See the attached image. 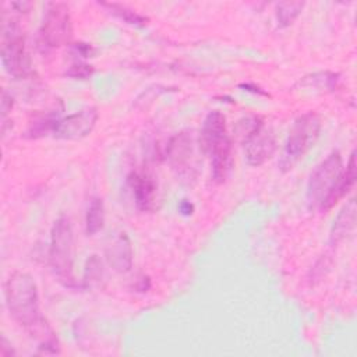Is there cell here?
<instances>
[{"instance_id": "obj_16", "label": "cell", "mask_w": 357, "mask_h": 357, "mask_svg": "<svg viewBox=\"0 0 357 357\" xmlns=\"http://www.w3.org/2000/svg\"><path fill=\"white\" fill-rule=\"evenodd\" d=\"M339 81V74L337 73H332V71H319V73H314L310 75L303 77L296 86H301V88H312L315 91L319 92H331L336 88Z\"/></svg>"}, {"instance_id": "obj_25", "label": "cell", "mask_w": 357, "mask_h": 357, "mask_svg": "<svg viewBox=\"0 0 357 357\" xmlns=\"http://www.w3.org/2000/svg\"><path fill=\"white\" fill-rule=\"evenodd\" d=\"M134 289H135L137 291H139V293L148 291V290L151 289V280H149V278L145 276V275H142L141 278H138V280H137L135 284H134Z\"/></svg>"}, {"instance_id": "obj_14", "label": "cell", "mask_w": 357, "mask_h": 357, "mask_svg": "<svg viewBox=\"0 0 357 357\" xmlns=\"http://www.w3.org/2000/svg\"><path fill=\"white\" fill-rule=\"evenodd\" d=\"M354 225H356V201L351 198L336 216L331 230L329 243L335 245L342 240H344L354 230Z\"/></svg>"}, {"instance_id": "obj_3", "label": "cell", "mask_w": 357, "mask_h": 357, "mask_svg": "<svg viewBox=\"0 0 357 357\" xmlns=\"http://www.w3.org/2000/svg\"><path fill=\"white\" fill-rule=\"evenodd\" d=\"M319 131L321 119L314 112L304 113L293 121L279 160V166L283 172L290 170L310 148L314 146Z\"/></svg>"}, {"instance_id": "obj_23", "label": "cell", "mask_w": 357, "mask_h": 357, "mask_svg": "<svg viewBox=\"0 0 357 357\" xmlns=\"http://www.w3.org/2000/svg\"><path fill=\"white\" fill-rule=\"evenodd\" d=\"M71 50L75 56H79V57H93V54L96 53L95 47L91 45V43H85V42H77V43H73L71 45Z\"/></svg>"}, {"instance_id": "obj_24", "label": "cell", "mask_w": 357, "mask_h": 357, "mask_svg": "<svg viewBox=\"0 0 357 357\" xmlns=\"http://www.w3.org/2000/svg\"><path fill=\"white\" fill-rule=\"evenodd\" d=\"M13 105H14V100H13L11 93H8L6 89H3V93H1V121H6L7 114L13 109Z\"/></svg>"}, {"instance_id": "obj_22", "label": "cell", "mask_w": 357, "mask_h": 357, "mask_svg": "<svg viewBox=\"0 0 357 357\" xmlns=\"http://www.w3.org/2000/svg\"><path fill=\"white\" fill-rule=\"evenodd\" d=\"M92 74H93V67L82 61H75L68 67V70H66V75L74 79H86Z\"/></svg>"}, {"instance_id": "obj_11", "label": "cell", "mask_w": 357, "mask_h": 357, "mask_svg": "<svg viewBox=\"0 0 357 357\" xmlns=\"http://www.w3.org/2000/svg\"><path fill=\"white\" fill-rule=\"evenodd\" d=\"M226 131V117L218 112H209L201 126L199 130V138H198V145L204 153L208 155V152L225 137H227Z\"/></svg>"}, {"instance_id": "obj_12", "label": "cell", "mask_w": 357, "mask_h": 357, "mask_svg": "<svg viewBox=\"0 0 357 357\" xmlns=\"http://www.w3.org/2000/svg\"><path fill=\"white\" fill-rule=\"evenodd\" d=\"M231 139L230 137H225L219 141L209 152L211 156V167H212V178L215 183H223L233 166V156H231Z\"/></svg>"}, {"instance_id": "obj_2", "label": "cell", "mask_w": 357, "mask_h": 357, "mask_svg": "<svg viewBox=\"0 0 357 357\" xmlns=\"http://www.w3.org/2000/svg\"><path fill=\"white\" fill-rule=\"evenodd\" d=\"M49 264L53 275L64 287H78L74 278V231L66 215L59 216L52 226Z\"/></svg>"}, {"instance_id": "obj_18", "label": "cell", "mask_w": 357, "mask_h": 357, "mask_svg": "<svg viewBox=\"0 0 357 357\" xmlns=\"http://www.w3.org/2000/svg\"><path fill=\"white\" fill-rule=\"evenodd\" d=\"M105 226V205L102 198L93 197L86 211L85 229L88 236H93L99 233Z\"/></svg>"}, {"instance_id": "obj_6", "label": "cell", "mask_w": 357, "mask_h": 357, "mask_svg": "<svg viewBox=\"0 0 357 357\" xmlns=\"http://www.w3.org/2000/svg\"><path fill=\"white\" fill-rule=\"evenodd\" d=\"M73 38V24L68 6L64 3H49L38 32V46L47 52L68 45Z\"/></svg>"}, {"instance_id": "obj_13", "label": "cell", "mask_w": 357, "mask_h": 357, "mask_svg": "<svg viewBox=\"0 0 357 357\" xmlns=\"http://www.w3.org/2000/svg\"><path fill=\"white\" fill-rule=\"evenodd\" d=\"M106 259L109 265L120 273H126L132 266V247L128 236L120 233L106 248Z\"/></svg>"}, {"instance_id": "obj_5", "label": "cell", "mask_w": 357, "mask_h": 357, "mask_svg": "<svg viewBox=\"0 0 357 357\" xmlns=\"http://www.w3.org/2000/svg\"><path fill=\"white\" fill-rule=\"evenodd\" d=\"M1 64L15 79H25L32 74L31 59L25 47L24 33L17 22L4 21L1 38Z\"/></svg>"}, {"instance_id": "obj_17", "label": "cell", "mask_w": 357, "mask_h": 357, "mask_svg": "<svg viewBox=\"0 0 357 357\" xmlns=\"http://www.w3.org/2000/svg\"><path fill=\"white\" fill-rule=\"evenodd\" d=\"M59 113L57 112H47L42 116H38L33 119V121L29 123L24 137L29 138V139H36V138H42L46 137L49 134L53 135L56 123L59 120Z\"/></svg>"}, {"instance_id": "obj_29", "label": "cell", "mask_w": 357, "mask_h": 357, "mask_svg": "<svg viewBox=\"0 0 357 357\" xmlns=\"http://www.w3.org/2000/svg\"><path fill=\"white\" fill-rule=\"evenodd\" d=\"M11 7L17 8V11H21V13H28L29 8L32 7V3H26V1H20V3H13Z\"/></svg>"}, {"instance_id": "obj_28", "label": "cell", "mask_w": 357, "mask_h": 357, "mask_svg": "<svg viewBox=\"0 0 357 357\" xmlns=\"http://www.w3.org/2000/svg\"><path fill=\"white\" fill-rule=\"evenodd\" d=\"M240 88H244V91H250L252 93H258V95H264V96H269V93H266L265 91H262L259 86L251 85V84H241Z\"/></svg>"}, {"instance_id": "obj_27", "label": "cell", "mask_w": 357, "mask_h": 357, "mask_svg": "<svg viewBox=\"0 0 357 357\" xmlns=\"http://www.w3.org/2000/svg\"><path fill=\"white\" fill-rule=\"evenodd\" d=\"M178 211H180L181 215L190 216L194 212V205L190 201H187V199H181V202L178 205Z\"/></svg>"}, {"instance_id": "obj_7", "label": "cell", "mask_w": 357, "mask_h": 357, "mask_svg": "<svg viewBox=\"0 0 357 357\" xmlns=\"http://www.w3.org/2000/svg\"><path fill=\"white\" fill-rule=\"evenodd\" d=\"M244 134V156L250 166H261L269 160L276 149V139L272 128L266 127L259 117H248Z\"/></svg>"}, {"instance_id": "obj_19", "label": "cell", "mask_w": 357, "mask_h": 357, "mask_svg": "<svg viewBox=\"0 0 357 357\" xmlns=\"http://www.w3.org/2000/svg\"><path fill=\"white\" fill-rule=\"evenodd\" d=\"M100 7L106 8L110 14H113L114 17H117L119 20L124 21L128 25H134L138 28H142L146 25L148 18L135 13L134 10H131L130 7L120 4V3H99Z\"/></svg>"}, {"instance_id": "obj_15", "label": "cell", "mask_w": 357, "mask_h": 357, "mask_svg": "<svg viewBox=\"0 0 357 357\" xmlns=\"http://www.w3.org/2000/svg\"><path fill=\"white\" fill-rule=\"evenodd\" d=\"M356 152L353 151L350 158H349V163L346 167H343V172L340 174V177L337 178V183L326 202L325 211L331 209L332 206H335V204H337L343 197H346V194L353 188L354 183H356Z\"/></svg>"}, {"instance_id": "obj_4", "label": "cell", "mask_w": 357, "mask_h": 357, "mask_svg": "<svg viewBox=\"0 0 357 357\" xmlns=\"http://www.w3.org/2000/svg\"><path fill=\"white\" fill-rule=\"evenodd\" d=\"M343 172V160L337 151L331 152L310 176L307 184V205L308 208L325 212L326 202Z\"/></svg>"}, {"instance_id": "obj_21", "label": "cell", "mask_w": 357, "mask_h": 357, "mask_svg": "<svg viewBox=\"0 0 357 357\" xmlns=\"http://www.w3.org/2000/svg\"><path fill=\"white\" fill-rule=\"evenodd\" d=\"M103 278V268L102 262L98 258V255H91L86 261L85 271H84V287L89 289L92 286H98L100 283V279Z\"/></svg>"}, {"instance_id": "obj_8", "label": "cell", "mask_w": 357, "mask_h": 357, "mask_svg": "<svg viewBox=\"0 0 357 357\" xmlns=\"http://www.w3.org/2000/svg\"><path fill=\"white\" fill-rule=\"evenodd\" d=\"M98 117V110L92 106L85 107L74 114L59 117L53 137L60 139H81L93 130Z\"/></svg>"}, {"instance_id": "obj_20", "label": "cell", "mask_w": 357, "mask_h": 357, "mask_svg": "<svg viewBox=\"0 0 357 357\" xmlns=\"http://www.w3.org/2000/svg\"><path fill=\"white\" fill-rule=\"evenodd\" d=\"M304 7L303 1H280L276 4V21L279 28H286L294 22Z\"/></svg>"}, {"instance_id": "obj_1", "label": "cell", "mask_w": 357, "mask_h": 357, "mask_svg": "<svg viewBox=\"0 0 357 357\" xmlns=\"http://www.w3.org/2000/svg\"><path fill=\"white\" fill-rule=\"evenodd\" d=\"M4 298L11 318L38 342L39 353L59 354V339L40 312L38 286L33 278L22 271L13 272L4 283Z\"/></svg>"}, {"instance_id": "obj_9", "label": "cell", "mask_w": 357, "mask_h": 357, "mask_svg": "<svg viewBox=\"0 0 357 357\" xmlns=\"http://www.w3.org/2000/svg\"><path fill=\"white\" fill-rule=\"evenodd\" d=\"M166 159L178 173H191L194 166V137L191 131L173 135L166 145Z\"/></svg>"}, {"instance_id": "obj_10", "label": "cell", "mask_w": 357, "mask_h": 357, "mask_svg": "<svg viewBox=\"0 0 357 357\" xmlns=\"http://www.w3.org/2000/svg\"><path fill=\"white\" fill-rule=\"evenodd\" d=\"M127 184L132 192L135 205L142 212H149L155 206L156 181L149 173L131 172L127 177Z\"/></svg>"}, {"instance_id": "obj_26", "label": "cell", "mask_w": 357, "mask_h": 357, "mask_svg": "<svg viewBox=\"0 0 357 357\" xmlns=\"http://www.w3.org/2000/svg\"><path fill=\"white\" fill-rule=\"evenodd\" d=\"M14 354H15V351L11 347V343L3 336L1 342H0V356L6 357V356H14Z\"/></svg>"}]
</instances>
